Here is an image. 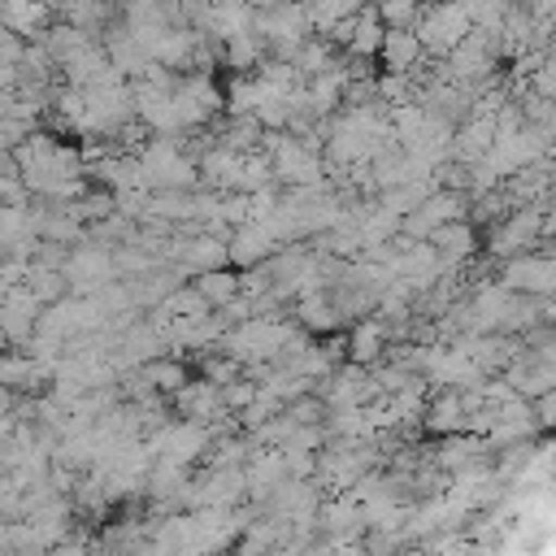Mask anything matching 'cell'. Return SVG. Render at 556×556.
Segmentation results:
<instances>
[{"label":"cell","mask_w":556,"mask_h":556,"mask_svg":"<svg viewBox=\"0 0 556 556\" xmlns=\"http://www.w3.org/2000/svg\"><path fill=\"white\" fill-rule=\"evenodd\" d=\"M109 556H122V552H109Z\"/></svg>","instance_id":"cell-15"},{"label":"cell","mask_w":556,"mask_h":556,"mask_svg":"<svg viewBox=\"0 0 556 556\" xmlns=\"http://www.w3.org/2000/svg\"><path fill=\"white\" fill-rule=\"evenodd\" d=\"M208 4H252V0H208Z\"/></svg>","instance_id":"cell-14"},{"label":"cell","mask_w":556,"mask_h":556,"mask_svg":"<svg viewBox=\"0 0 556 556\" xmlns=\"http://www.w3.org/2000/svg\"><path fill=\"white\" fill-rule=\"evenodd\" d=\"M135 374H139V382H143L148 391H161V395H174V391L187 382V365L174 361V356H156V361L139 365Z\"/></svg>","instance_id":"cell-11"},{"label":"cell","mask_w":556,"mask_h":556,"mask_svg":"<svg viewBox=\"0 0 556 556\" xmlns=\"http://www.w3.org/2000/svg\"><path fill=\"white\" fill-rule=\"evenodd\" d=\"M421 421L430 434H460L465 430V404H460V387H439L426 404H421Z\"/></svg>","instance_id":"cell-6"},{"label":"cell","mask_w":556,"mask_h":556,"mask_svg":"<svg viewBox=\"0 0 556 556\" xmlns=\"http://www.w3.org/2000/svg\"><path fill=\"white\" fill-rule=\"evenodd\" d=\"M52 374L35 365L26 352H4L0 356V391H39Z\"/></svg>","instance_id":"cell-8"},{"label":"cell","mask_w":556,"mask_h":556,"mask_svg":"<svg viewBox=\"0 0 556 556\" xmlns=\"http://www.w3.org/2000/svg\"><path fill=\"white\" fill-rule=\"evenodd\" d=\"M382 30H413L417 13H421V0H369Z\"/></svg>","instance_id":"cell-12"},{"label":"cell","mask_w":556,"mask_h":556,"mask_svg":"<svg viewBox=\"0 0 556 556\" xmlns=\"http://www.w3.org/2000/svg\"><path fill=\"white\" fill-rule=\"evenodd\" d=\"M61 278H65V287H70L74 295H96L104 282L117 278V274H113V252L100 248V243H91V239H83V243H74V248L65 252Z\"/></svg>","instance_id":"cell-2"},{"label":"cell","mask_w":556,"mask_h":556,"mask_svg":"<svg viewBox=\"0 0 556 556\" xmlns=\"http://www.w3.org/2000/svg\"><path fill=\"white\" fill-rule=\"evenodd\" d=\"M9 552V521H0V556Z\"/></svg>","instance_id":"cell-13"},{"label":"cell","mask_w":556,"mask_h":556,"mask_svg":"<svg viewBox=\"0 0 556 556\" xmlns=\"http://www.w3.org/2000/svg\"><path fill=\"white\" fill-rule=\"evenodd\" d=\"M430 248H434V256H439V265L443 269H460L473 252H478V235H473V222H443V226H434L430 230V239H426Z\"/></svg>","instance_id":"cell-4"},{"label":"cell","mask_w":556,"mask_h":556,"mask_svg":"<svg viewBox=\"0 0 556 556\" xmlns=\"http://www.w3.org/2000/svg\"><path fill=\"white\" fill-rule=\"evenodd\" d=\"M378 61H382L387 74H404V78H413V70L426 65V52H421V43H417L413 30H382Z\"/></svg>","instance_id":"cell-7"},{"label":"cell","mask_w":556,"mask_h":556,"mask_svg":"<svg viewBox=\"0 0 556 556\" xmlns=\"http://www.w3.org/2000/svg\"><path fill=\"white\" fill-rule=\"evenodd\" d=\"M178 265L187 269V274H204V269H226L230 261H226V239H217V235H191L187 239V248H182V256H178Z\"/></svg>","instance_id":"cell-9"},{"label":"cell","mask_w":556,"mask_h":556,"mask_svg":"<svg viewBox=\"0 0 556 556\" xmlns=\"http://www.w3.org/2000/svg\"><path fill=\"white\" fill-rule=\"evenodd\" d=\"M469 9L460 0H430L421 4L417 22H413V35L421 43L426 56H447L465 35H469Z\"/></svg>","instance_id":"cell-1"},{"label":"cell","mask_w":556,"mask_h":556,"mask_svg":"<svg viewBox=\"0 0 556 556\" xmlns=\"http://www.w3.org/2000/svg\"><path fill=\"white\" fill-rule=\"evenodd\" d=\"M495 282L504 291H513V295H547L552 291V256L543 248L517 252V256L500 261V278Z\"/></svg>","instance_id":"cell-3"},{"label":"cell","mask_w":556,"mask_h":556,"mask_svg":"<svg viewBox=\"0 0 556 556\" xmlns=\"http://www.w3.org/2000/svg\"><path fill=\"white\" fill-rule=\"evenodd\" d=\"M387 343H391V330L378 317H356V326L348 330V365L374 369L387 356Z\"/></svg>","instance_id":"cell-5"},{"label":"cell","mask_w":556,"mask_h":556,"mask_svg":"<svg viewBox=\"0 0 556 556\" xmlns=\"http://www.w3.org/2000/svg\"><path fill=\"white\" fill-rule=\"evenodd\" d=\"M191 287L208 308H222V304H230L239 295V274L235 269H204V274L191 278Z\"/></svg>","instance_id":"cell-10"}]
</instances>
